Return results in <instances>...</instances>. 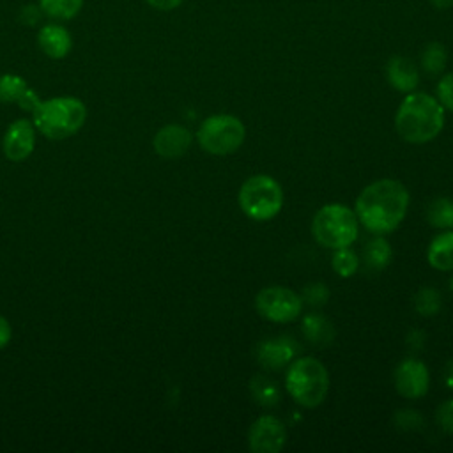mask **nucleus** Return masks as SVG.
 <instances>
[{
    "label": "nucleus",
    "instance_id": "cd10ccee",
    "mask_svg": "<svg viewBox=\"0 0 453 453\" xmlns=\"http://www.w3.org/2000/svg\"><path fill=\"white\" fill-rule=\"evenodd\" d=\"M395 425L403 430H416L423 425V418L418 412H414L412 409H405V411L396 412Z\"/></svg>",
    "mask_w": 453,
    "mask_h": 453
},
{
    "label": "nucleus",
    "instance_id": "0eeeda50",
    "mask_svg": "<svg viewBox=\"0 0 453 453\" xmlns=\"http://www.w3.org/2000/svg\"><path fill=\"white\" fill-rule=\"evenodd\" d=\"M246 136L244 124L226 113H218L207 117L196 133V140L200 147L214 156H226L235 152Z\"/></svg>",
    "mask_w": 453,
    "mask_h": 453
},
{
    "label": "nucleus",
    "instance_id": "c756f323",
    "mask_svg": "<svg viewBox=\"0 0 453 453\" xmlns=\"http://www.w3.org/2000/svg\"><path fill=\"white\" fill-rule=\"evenodd\" d=\"M18 104L23 108V110H27V111H35V108L41 104V99H39V96L28 87L27 90H25V94L19 97V101H18Z\"/></svg>",
    "mask_w": 453,
    "mask_h": 453
},
{
    "label": "nucleus",
    "instance_id": "6e6552de",
    "mask_svg": "<svg viewBox=\"0 0 453 453\" xmlns=\"http://www.w3.org/2000/svg\"><path fill=\"white\" fill-rule=\"evenodd\" d=\"M255 308L264 319L283 324L301 315L303 297L287 287H267L257 294Z\"/></svg>",
    "mask_w": 453,
    "mask_h": 453
},
{
    "label": "nucleus",
    "instance_id": "f257e3e1",
    "mask_svg": "<svg viewBox=\"0 0 453 453\" xmlns=\"http://www.w3.org/2000/svg\"><path fill=\"white\" fill-rule=\"evenodd\" d=\"M409 193L395 179H380L368 184L356 200L359 223L373 234L393 232L405 218Z\"/></svg>",
    "mask_w": 453,
    "mask_h": 453
},
{
    "label": "nucleus",
    "instance_id": "473e14b6",
    "mask_svg": "<svg viewBox=\"0 0 453 453\" xmlns=\"http://www.w3.org/2000/svg\"><path fill=\"white\" fill-rule=\"evenodd\" d=\"M444 380H446V386L449 389H453V361H449L446 365V372H444Z\"/></svg>",
    "mask_w": 453,
    "mask_h": 453
},
{
    "label": "nucleus",
    "instance_id": "72a5a7b5",
    "mask_svg": "<svg viewBox=\"0 0 453 453\" xmlns=\"http://www.w3.org/2000/svg\"><path fill=\"white\" fill-rule=\"evenodd\" d=\"M430 4L435 7V9H449L453 5V0H430Z\"/></svg>",
    "mask_w": 453,
    "mask_h": 453
},
{
    "label": "nucleus",
    "instance_id": "4be33fe9",
    "mask_svg": "<svg viewBox=\"0 0 453 453\" xmlns=\"http://www.w3.org/2000/svg\"><path fill=\"white\" fill-rule=\"evenodd\" d=\"M446 60H448V53H446V48L441 42L426 44L423 53H421V65L432 76L442 73V69L446 65Z\"/></svg>",
    "mask_w": 453,
    "mask_h": 453
},
{
    "label": "nucleus",
    "instance_id": "c85d7f7f",
    "mask_svg": "<svg viewBox=\"0 0 453 453\" xmlns=\"http://www.w3.org/2000/svg\"><path fill=\"white\" fill-rule=\"evenodd\" d=\"M437 423L448 434H453V398L446 400L437 409Z\"/></svg>",
    "mask_w": 453,
    "mask_h": 453
},
{
    "label": "nucleus",
    "instance_id": "412c9836",
    "mask_svg": "<svg viewBox=\"0 0 453 453\" xmlns=\"http://www.w3.org/2000/svg\"><path fill=\"white\" fill-rule=\"evenodd\" d=\"M426 219L435 228L453 226V202L449 198H435L426 209Z\"/></svg>",
    "mask_w": 453,
    "mask_h": 453
},
{
    "label": "nucleus",
    "instance_id": "1a4fd4ad",
    "mask_svg": "<svg viewBox=\"0 0 453 453\" xmlns=\"http://www.w3.org/2000/svg\"><path fill=\"white\" fill-rule=\"evenodd\" d=\"M287 441V428L276 416H260L248 430V446L253 453H278Z\"/></svg>",
    "mask_w": 453,
    "mask_h": 453
},
{
    "label": "nucleus",
    "instance_id": "39448f33",
    "mask_svg": "<svg viewBox=\"0 0 453 453\" xmlns=\"http://www.w3.org/2000/svg\"><path fill=\"white\" fill-rule=\"evenodd\" d=\"M359 219L354 211L342 203H329L317 211L311 221L315 241L326 248H345L357 239Z\"/></svg>",
    "mask_w": 453,
    "mask_h": 453
},
{
    "label": "nucleus",
    "instance_id": "f8f14e48",
    "mask_svg": "<svg viewBox=\"0 0 453 453\" xmlns=\"http://www.w3.org/2000/svg\"><path fill=\"white\" fill-rule=\"evenodd\" d=\"M35 145L34 126L27 119H19L12 122L4 136V152L11 161L27 159Z\"/></svg>",
    "mask_w": 453,
    "mask_h": 453
},
{
    "label": "nucleus",
    "instance_id": "4468645a",
    "mask_svg": "<svg viewBox=\"0 0 453 453\" xmlns=\"http://www.w3.org/2000/svg\"><path fill=\"white\" fill-rule=\"evenodd\" d=\"M37 44L50 58H64L73 48V39L65 27L58 23H48L39 28Z\"/></svg>",
    "mask_w": 453,
    "mask_h": 453
},
{
    "label": "nucleus",
    "instance_id": "f3484780",
    "mask_svg": "<svg viewBox=\"0 0 453 453\" xmlns=\"http://www.w3.org/2000/svg\"><path fill=\"white\" fill-rule=\"evenodd\" d=\"M303 334L308 338L310 343L324 347L333 342L334 327L326 317L319 313H308L303 319Z\"/></svg>",
    "mask_w": 453,
    "mask_h": 453
},
{
    "label": "nucleus",
    "instance_id": "b1692460",
    "mask_svg": "<svg viewBox=\"0 0 453 453\" xmlns=\"http://www.w3.org/2000/svg\"><path fill=\"white\" fill-rule=\"evenodd\" d=\"M331 265L334 269L336 274L347 278L352 276L357 267H359V257L356 255V251H352L349 246L345 248H338L331 258Z\"/></svg>",
    "mask_w": 453,
    "mask_h": 453
},
{
    "label": "nucleus",
    "instance_id": "6ab92c4d",
    "mask_svg": "<svg viewBox=\"0 0 453 453\" xmlns=\"http://www.w3.org/2000/svg\"><path fill=\"white\" fill-rule=\"evenodd\" d=\"M365 264L372 271H382L391 260V246L384 237H375L365 246Z\"/></svg>",
    "mask_w": 453,
    "mask_h": 453
},
{
    "label": "nucleus",
    "instance_id": "f03ea898",
    "mask_svg": "<svg viewBox=\"0 0 453 453\" xmlns=\"http://www.w3.org/2000/svg\"><path fill=\"white\" fill-rule=\"evenodd\" d=\"M395 126L405 142L426 143L444 126V106L425 92H411L398 106Z\"/></svg>",
    "mask_w": 453,
    "mask_h": 453
},
{
    "label": "nucleus",
    "instance_id": "423d86ee",
    "mask_svg": "<svg viewBox=\"0 0 453 453\" xmlns=\"http://www.w3.org/2000/svg\"><path fill=\"white\" fill-rule=\"evenodd\" d=\"M239 205L248 218L267 221L281 211L283 191L273 177L253 175L239 189Z\"/></svg>",
    "mask_w": 453,
    "mask_h": 453
},
{
    "label": "nucleus",
    "instance_id": "a211bd4d",
    "mask_svg": "<svg viewBox=\"0 0 453 453\" xmlns=\"http://www.w3.org/2000/svg\"><path fill=\"white\" fill-rule=\"evenodd\" d=\"M250 393L258 405L273 407L280 402V389L276 382L265 375H255L250 382Z\"/></svg>",
    "mask_w": 453,
    "mask_h": 453
},
{
    "label": "nucleus",
    "instance_id": "7ed1b4c3",
    "mask_svg": "<svg viewBox=\"0 0 453 453\" xmlns=\"http://www.w3.org/2000/svg\"><path fill=\"white\" fill-rule=\"evenodd\" d=\"M35 127L51 140H62L74 134L87 119V108L78 97H53L41 101L35 108Z\"/></svg>",
    "mask_w": 453,
    "mask_h": 453
},
{
    "label": "nucleus",
    "instance_id": "5701e85b",
    "mask_svg": "<svg viewBox=\"0 0 453 453\" xmlns=\"http://www.w3.org/2000/svg\"><path fill=\"white\" fill-rule=\"evenodd\" d=\"M28 88V83L18 74H2L0 76V103H18L19 97Z\"/></svg>",
    "mask_w": 453,
    "mask_h": 453
},
{
    "label": "nucleus",
    "instance_id": "7c9ffc66",
    "mask_svg": "<svg viewBox=\"0 0 453 453\" xmlns=\"http://www.w3.org/2000/svg\"><path fill=\"white\" fill-rule=\"evenodd\" d=\"M147 4L157 11H173L182 4V0H147Z\"/></svg>",
    "mask_w": 453,
    "mask_h": 453
},
{
    "label": "nucleus",
    "instance_id": "9b49d317",
    "mask_svg": "<svg viewBox=\"0 0 453 453\" xmlns=\"http://www.w3.org/2000/svg\"><path fill=\"white\" fill-rule=\"evenodd\" d=\"M297 354V345L292 338H269L265 342H260L255 357L257 361L269 370H280L290 365L294 356Z\"/></svg>",
    "mask_w": 453,
    "mask_h": 453
},
{
    "label": "nucleus",
    "instance_id": "aec40b11",
    "mask_svg": "<svg viewBox=\"0 0 453 453\" xmlns=\"http://www.w3.org/2000/svg\"><path fill=\"white\" fill-rule=\"evenodd\" d=\"M37 7L48 18L64 21L74 18L81 11L83 0H39Z\"/></svg>",
    "mask_w": 453,
    "mask_h": 453
},
{
    "label": "nucleus",
    "instance_id": "dca6fc26",
    "mask_svg": "<svg viewBox=\"0 0 453 453\" xmlns=\"http://www.w3.org/2000/svg\"><path fill=\"white\" fill-rule=\"evenodd\" d=\"M428 264L437 271L453 269V230H446L434 237L426 251Z\"/></svg>",
    "mask_w": 453,
    "mask_h": 453
},
{
    "label": "nucleus",
    "instance_id": "bb28decb",
    "mask_svg": "<svg viewBox=\"0 0 453 453\" xmlns=\"http://www.w3.org/2000/svg\"><path fill=\"white\" fill-rule=\"evenodd\" d=\"M437 97L444 108L453 111V73H448L441 78L437 85Z\"/></svg>",
    "mask_w": 453,
    "mask_h": 453
},
{
    "label": "nucleus",
    "instance_id": "20e7f679",
    "mask_svg": "<svg viewBox=\"0 0 453 453\" xmlns=\"http://www.w3.org/2000/svg\"><path fill=\"white\" fill-rule=\"evenodd\" d=\"M285 388L299 405L317 407L324 402L329 389L327 370L315 357L290 361L285 373Z\"/></svg>",
    "mask_w": 453,
    "mask_h": 453
},
{
    "label": "nucleus",
    "instance_id": "2eb2a0df",
    "mask_svg": "<svg viewBox=\"0 0 453 453\" xmlns=\"http://www.w3.org/2000/svg\"><path fill=\"white\" fill-rule=\"evenodd\" d=\"M386 76L388 81L400 92H412L419 81L418 67L414 65V62L400 55H395L388 60Z\"/></svg>",
    "mask_w": 453,
    "mask_h": 453
},
{
    "label": "nucleus",
    "instance_id": "f704fd0d",
    "mask_svg": "<svg viewBox=\"0 0 453 453\" xmlns=\"http://www.w3.org/2000/svg\"><path fill=\"white\" fill-rule=\"evenodd\" d=\"M449 288H451V292H453V276H451V280H449Z\"/></svg>",
    "mask_w": 453,
    "mask_h": 453
},
{
    "label": "nucleus",
    "instance_id": "a878e982",
    "mask_svg": "<svg viewBox=\"0 0 453 453\" xmlns=\"http://www.w3.org/2000/svg\"><path fill=\"white\" fill-rule=\"evenodd\" d=\"M329 297V290L322 283H311L303 290V301L311 306H322Z\"/></svg>",
    "mask_w": 453,
    "mask_h": 453
},
{
    "label": "nucleus",
    "instance_id": "393cba45",
    "mask_svg": "<svg viewBox=\"0 0 453 453\" xmlns=\"http://www.w3.org/2000/svg\"><path fill=\"white\" fill-rule=\"evenodd\" d=\"M441 304H442L441 294L435 288H430V287L421 288L414 297V306H416L418 313L423 315V317L435 315L441 310Z\"/></svg>",
    "mask_w": 453,
    "mask_h": 453
},
{
    "label": "nucleus",
    "instance_id": "2f4dec72",
    "mask_svg": "<svg viewBox=\"0 0 453 453\" xmlns=\"http://www.w3.org/2000/svg\"><path fill=\"white\" fill-rule=\"evenodd\" d=\"M11 340V326L9 322L0 315V349L5 347Z\"/></svg>",
    "mask_w": 453,
    "mask_h": 453
},
{
    "label": "nucleus",
    "instance_id": "9d476101",
    "mask_svg": "<svg viewBox=\"0 0 453 453\" xmlns=\"http://www.w3.org/2000/svg\"><path fill=\"white\" fill-rule=\"evenodd\" d=\"M396 391L405 398H421L430 386L428 368L416 357H407L395 370Z\"/></svg>",
    "mask_w": 453,
    "mask_h": 453
},
{
    "label": "nucleus",
    "instance_id": "ddd939ff",
    "mask_svg": "<svg viewBox=\"0 0 453 453\" xmlns=\"http://www.w3.org/2000/svg\"><path fill=\"white\" fill-rule=\"evenodd\" d=\"M191 145V133L180 124H168L154 136V149L165 159H177L186 154Z\"/></svg>",
    "mask_w": 453,
    "mask_h": 453
}]
</instances>
